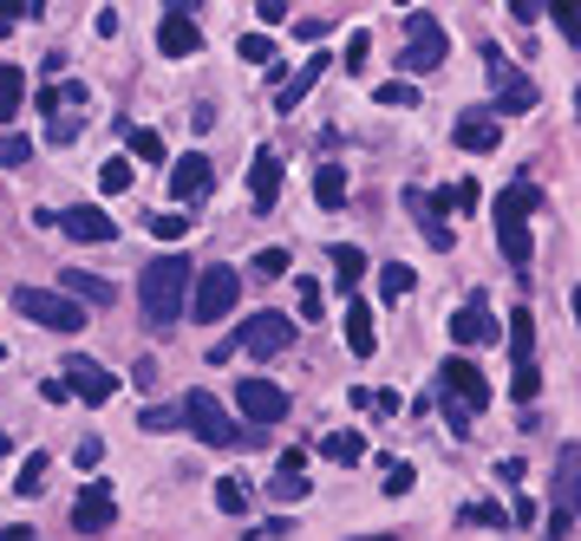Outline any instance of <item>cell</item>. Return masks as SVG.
I'll return each mask as SVG.
<instances>
[{
	"label": "cell",
	"instance_id": "b9f144b4",
	"mask_svg": "<svg viewBox=\"0 0 581 541\" xmlns=\"http://www.w3.org/2000/svg\"><path fill=\"white\" fill-rule=\"evenodd\" d=\"M412 482H419V470H412V464H385V496H405Z\"/></svg>",
	"mask_w": 581,
	"mask_h": 541
},
{
	"label": "cell",
	"instance_id": "6da1fadb",
	"mask_svg": "<svg viewBox=\"0 0 581 541\" xmlns=\"http://www.w3.org/2000/svg\"><path fill=\"white\" fill-rule=\"evenodd\" d=\"M190 280H197L190 255H157V262H145V274H138V307H145V320L157 327V333H170V327L183 320Z\"/></svg>",
	"mask_w": 581,
	"mask_h": 541
},
{
	"label": "cell",
	"instance_id": "52a82bcc",
	"mask_svg": "<svg viewBox=\"0 0 581 541\" xmlns=\"http://www.w3.org/2000/svg\"><path fill=\"white\" fill-rule=\"evenodd\" d=\"M437 385H444V399H451V405L471 411V417H477V411H490V385H484V372H477L471 359H457V352L437 365Z\"/></svg>",
	"mask_w": 581,
	"mask_h": 541
},
{
	"label": "cell",
	"instance_id": "816d5d0a",
	"mask_svg": "<svg viewBox=\"0 0 581 541\" xmlns=\"http://www.w3.org/2000/svg\"><path fill=\"white\" fill-rule=\"evenodd\" d=\"M307 470V450H300V444H294V450H282V476H300Z\"/></svg>",
	"mask_w": 581,
	"mask_h": 541
},
{
	"label": "cell",
	"instance_id": "83f0119b",
	"mask_svg": "<svg viewBox=\"0 0 581 541\" xmlns=\"http://www.w3.org/2000/svg\"><path fill=\"white\" fill-rule=\"evenodd\" d=\"M20 105H27V72H20V66H0V125H7Z\"/></svg>",
	"mask_w": 581,
	"mask_h": 541
},
{
	"label": "cell",
	"instance_id": "7a4b0ae2",
	"mask_svg": "<svg viewBox=\"0 0 581 541\" xmlns=\"http://www.w3.org/2000/svg\"><path fill=\"white\" fill-rule=\"evenodd\" d=\"M183 424H190V437L197 444H210V450H235V444H255V431H242L229 411L216 405V392H190L183 399V411H177Z\"/></svg>",
	"mask_w": 581,
	"mask_h": 541
},
{
	"label": "cell",
	"instance_id": "74e56055",
	"mask_svg": "<svg viewBox=\"0 0 581 541\" xmlns=\"http://www.w3.org/2000/svg\"><path fill=\"white\" fill-rule=\"evenodd\" d=\"M536 392H542V379H536V365H522V372L509 379V399H516V405L529 411V405H536Z\"/></svg>",
	"mask_w": 581,
	"mask_h": 541
},
{
	"label": "cell",
	"instance_id": "4316f807",
	"mask_svg": "<svg viewBox=\"0 0 581 541\" xmlns=\"http://www.w3.org/2000/svg\"><path fill=\"white\" fill-rule=\"evenodd\" d=\"M320 457H327V464H360L366 437L360 431H334V437H320Z\"/></svg>",
	"mask_w": 581,
	"mask_h": 541
},
{
	"label": "cell",
	"instance_id": "4fadbf2b",
	"mask_svg": "<svg viewBox=\"0 0 581 541\" xmlns=\"http://www.w3.org/2000/svg\"><path fill=\"white\" fill-rule=\"evenodd\" d=\"M210 183H216V170H210V157H203V150H183V157L170 163V197H177V203L210 197Z\"/></svg>",
	"mask_w": 581,
	"mask_h": 541
},
{
	"label": "cell",
	"instance_id": "8d00e7d4",
	"mask_svg": "<svg viewBox=\"0 0 581 541\" xmlns=\"http://www.w3.org/2000/svg\"><path fill=\"white\" fill-rule=\"evenodd\" d=\"M366 60H372V33L360 26V33H347V53H340V66H347V72H366Z\"/></svg>",
	"mask_w": 581,
	"mask_h": 541
},
{
	"label": "cell",
	"instance_id": "c3c4849f",
	"mask_svg": "<svg viewBox=\"0 0 581 541\" xmlns=\"http://www.w3.org/2000/svg\"><path fill=\"white\" fill-rule=\"evenodd\" d=\"M255 13H262V26H282V20H288L294 7H288V0H262V7H255Z\"/></svg>",
	"mask_w": 581,
	"mask_h": 541
},
{
	"label": "cell",
	"instance_id": "5bb4252c",
	"mask_svg": "<svg viewBox=\"0 0 581 541\" xmlns=\"http://www.w3.org/2000/svg\"><path fill=\"white\" fill-rule=\"evenodd\" d=\"M53 229H60V235H73V242H112V235H118V222H112L105 209H92V203L60 209V215H53Z\"/></svg>",
	"mask_w": 581,
	"mask_h": 541
},
{
	"label": "cell",
	"instance_id": "f546056e",
	"mask_svg": "<svg viewBox=\"0 0 581 541\" xmlns=\"http://www.w3.org/2000/svg\"><path fill=\"white\" fill-rule=\"evenodd\" d=\"M131 177H138V170H131V157H105V163H98V190H105V197H125V190H131Z\"/></svg>",
	"mask_w": 581,
	"mask_h": 541
},
{
	"label": "cell",
	"instance_id": "d6986e66",
	"mask_svg": "<svg viewBox=\"0 0 581 541\" xmlns=\"http://www.w3.org/2000/svg\"><path fill=\"white\" fill-rule=\"evenodd\" d=\"M575 470H581V450L562 444V450H556V516H562V522H575Z\"/></svg>",
	"mask_w": 581,
	"mask_h": 541
},
{
	"label": "cell",
	"instance_id": "f35d334b",
	"mask_svg": "<svg viewBox=\"0 0 581 541\" xmlns=\"http://www.w3.org/2000/svg\"><path fill=\"white\" fill-rule=\"evenodd\" d=\"M131 157H138V163H163V137L138 125V131H131Z\"/></svg>",
	"mask_w": 581,
	"mask_h": 541
},
{
	"label": "cell",
	"instance_id": "f1b7e54d",
	"mask_svg": "<svg viewBox=\"0 0 581 541\" xmlns=\"http://www.w3.org/2000/svg\"><path fill=\"white\" fill-rule=\"evenodd\" d=\"M497 248H504L509 268H529V262H536V242H529V229H497Z\"/></svg>",
	"mask_w": 581,
	"mask_h": 541
},
{
	"label": "cell",
	"instance_id": "f6af8a7d",
	"mask_svg": "<svg viewBox=\"0 0 581 541\" xmlns=\"http://www.w3.org/2000/svg\"><path fill=\"white\" fill-rule=\"evenodd\" d=\"M464 516H471V522H484V529H504V522H509L497 502H477V509H464Z\"/></svg>",
	"mask_w": 581,
	"mask_h": 541
},
{
	"label": "cell",
	"instance_id": "bcb514c9",
	"mask_svg": "<svg viewBox=\"0 0 581 541\" xmlns=\"http://www.w3.org/2000/svg\"><path fill=\"white\" fill-rule=\"evenodd\" d=\"M98 457H105V444H98V437H85V444L73 450V464H78V470H98Z\"/></svg>",
	"mask_w": 581,
	"mask_h": 541
},
{
	"label": "cell",
	"instance_id": "4dcf8cb0",
	"mask_svg": "<svg viewBox=\"0 0 581 541\" xmlns=\"http://www.w3.org/2000/svg\"><path fill=\"white\" fill-rule=\"evenodd\" d=\"M46 470H53V457L33 450V457L20 464V476H13V489H20V496H40V489H46Z\"/></svg>",
	"mask_w": 581,
	"mask_h": 541
},
{
	"label": "cell",
	"instance_id": "f5cc1de1",
	"mask_svg": "<svg viewBox=\"0 0 581 541\" xmlns=\"http://www.w3.org/2000/svg\"><path fill=\"white\" fill-rule=\"evenodd\" d=\"M262 535H268V541H288L294 522H288V516H268V529H262Z\"/></svg>",
	"mask_w": 581,
	"mask_h": 541
},
{
	"label": "cell",
	"instance_id": "d590c367",
	"mask_svg": "<svg viewBox=\"0 0 581 541\" xmlns=\"http://www.w3.org/2000/svg\"><path fill=\"white\" fill-rule=\"evenodd\" d=\"M372 98L379 105H419V85L412 78H385V85H372Z\"/></svg>",
	"mask_w": 581,
	"mask_h": 541
},
{
	"label": "cell",
	"instance_id": "ffe728a7",
	"mask_svg": "<svg viewBox=\"0 0 581 541\" xmlns=\"http://www.w3.org/2000/svg\"><path fill=\"white\" fill-rule=\"evenodd\" d=\"M334 66V60H327V53H314V60H307V66L294 72L288 85H282V92H275V112H300V98H307V92H314V85H320V72Z\"/></svg>",
	"mask_w": 581,
	"mask_h": 541
},
{
	"label": "cell",
	"instance_id": "5b68a950",
	"mask_svg": "<svg viewBox=\"0 0 581 541\" xmlns=\"http://www.w3.org/2000/svg\"><path fill=\"white\" fill-rule=\"evenodd\" d=\"M405 33H412V46H405V60H399V66L412 72V78H425V72H437V66H444L451 40H444L437 13H405Z\"/></svg>",
	"mask_w": 581,
	"mask_h": 541
},
{
	"label": "cell",
	"instance_id": "11a10c76",
	"mask_svg": "<svg viewBox=\"0 0 581 541\" xmlns=\"http://www.w3.org/2000/svg\"><path fill=\"white\" fill-rule=\"evenodd\" d=\"M347 541H399V535H347Z\"/></svg>",
	"mask_w": 581,
	"mask_h": 541
},
{
	"label": "cell",
	"instance_id": "836d02e7",
	"mask_svg": "<svg viewBox=\"0 0 581 541\" xmlns=\"http://www.w3.org/2000/svg\"><path fill=\"white\" fill-rule=\"evenodd\" d=\"M288 268H294V255H288V248H262V255H255V268H249V274H255V280H282Z\"/></svg>",
	"mask_w": 581,
	"mask_h": 541
},
{
	"label": "cell",
	"instance_id": "ba28073f",
	"mask_svg": "<svg viewBox=\"0 0 581 541\" xmlns=\"http://www.w3.org/2000/svg\"><path fill=\"white\" fill-rule=\"evenodd\" d=\"M197 13H203L197 0H170V7H163V20H157V46H163L170 60H190V53L203 46V26H197Z\"/></svg>",
	"mask_w": 581,
	"mask_h": 541
},
{
	"label": "cell",
	"instance_id": "ee69618b",
	"mask_svg": "<svg viewBox=\"0 0 581 541\" xmlns=\"http://www.w3.org/2000/svg\"><path fill=\"white\" fill-rule=\"evenodd\" d=\"M320 307H327V300H320V280H300V320H320Z\"/></svg>",
	"mask_w": 581,
	"mask_h": 541
},
{
	"label": "cell",
	"instance_id": "d6a6232c",
	"mask_svg": "<svg viewBox=\"0 0 581 541\" xmlns=\"http://www.w3.org/2000/svg\"><path fill=\"white\" fill-rule=\"evenodd\" d=\"M412 287H419V274L405 268V262H385V268H379V294H385V300H405Z\"/></svg>",
	"mask_w": 581,
	"mask_h": 541
},
{
	"label": "cell",
	"instance_id": "60d3db41",
	"mask_svg": "<svg viewBox=\"0 0 581 541\" xmlns=\"http://www.w3.org/2000/svg\"><path fill=\"white\" fill-rule=\"evenodd\" d=\"M183 229H190V222H183V215H177V209H170V215H163V209H157V215H150V235H157V242H177V235H183Z\"/></svg>",
	"mask_w": 581,
	"mask_h": 541
},
{
	"label": "cell",
	"instance_id": "7bdbcfd3",
	"mask_svg": "<svg viewBox=\"0 0 581 541\" xmlns=\"http://www.w3.org/2000/svg\"><path fill=\"white\" fill-rule=\"evenodd\" d=\"M138 424H145V431H157V437H163V431H177L183 417H177V411H170V405H150L145 417H138Z\"/></svg>",
	"mask_w": 581,
	"mask_h": 541
},
{
	"label": "cell",
	"instance_id": "9c48e42d",
	"mask_svg": "<svg viewBox=\"0 0 581 541\" xmlns=\"http://www.w3.org/2000/svg\"><path fill=\"white\" fill-rule=\"evenodd\" d=\"M60 385H66V399H85V405H112V392H118V379L98 359H85V352L60 365Z\"/></svg>",
	"mask_w": 581,
	"mask_h": 541
},
{
	"label": "cell",
	"instance_id": "ab89813d",
	"mask_svg": "<svg viewBox=\"0 0 581 541\" xmlns=\"http://www.w3.org/2000/svg\"><path fill=\"white\" fill-rule=\"evenodd\" d=\"M307 489H314L307 476H275V482H268V496H275V502H300Z\"/></svg>",
	"mask_w": 581,
	"mask_h": 541
},
{
	"label": "cell",
	"instance_id": "8992f818",
	"mask_svg": "<svg viewBox=\"0 0 581 541\" xmlns=\"http://www.w3.org/2000/svg\"><path fill=\"white\" fill-rule=\"evenodd\" d=\"M235 300H242V274L216 262V268L197 274V300H190V314H197L203 327H216V320L229 314V307H235Z\"/></svg>",
	"mask_w": 581,
	"mask_h": 541
},
{
	"label": "cell",
	"instance_id": "681fc988",
	"mask_svg": "<svg viewBox=\"0 0 581 541\" xmlns=\"http://www.w3.org/2000/svg\"><path fill=\"white\" fill-rule=\"evenodd\" d=\"M366 405L379 411V417H392V411H399V392H366Z\"/></svg>",
	"mask_w": 581,
	"mask_h": 541
},
{
	"label": "cell",
	"instance_id": "277c9868",
	"mask_svg": "<svg viewBox=\"0 0 581 541\" xmlns=\"http://www.w3.org/2000/svg\"><path fill=\"white\" fill-rule=\"evenodd\" d=\"M288 346H294V320L288 314H275V307H262V314H249V320L235 327V352L275 359V352H288Z\"/></svg>",
	"mask_w": 581,
	"mask_h": 541
},
{
	"label": "cell",
	"instance_id": "e0dca14e",
	"mask_svg": "<svg viewBox=\"0 0 581 541\" xmlns=\"http://www.w3.org/2000/svg\"><path fill=\"white\" fill-rule=\"evenodd\" d=\"M497 137H504V125H497L490 112H464V118L451 125V144H457V150H477V157L497 150Z\"/></svg>",
	"mask_w": 581,
	"mask_h": 541
},
{
	"label": "cell",
	"instance_id": "30bf717a",
	"mask_svg": "<svg viewBox=\"0 0 581 541\" xmlns=\"http://www.w3.org/2000/svg\"><path fill=\"white\" fill-rule=\"evenodd\" d=\"M235 405H242V417H249L255 431H268V424L288 417V392H282L275 379H242V385H235Z\"/></svg>",
	"mask_w": 581,
	"mask_h": 541
},
{
	"label": "cell",
	"instance_id": "cb8c5ba5",
	"mask_svg": "<svg viewBox=\"0 0 581 541\" xmlns=\"http://www.w3.org/2000/svg\"><path fill=\"white\" fill-rule=\"evenodd\" d=\"M327 262H334V280H340V287H360L366 280V248H353V242H334Z\"/></svg>",
	"mask_w": 581,
	"mask_h": 541
},
{
	"label": "cell",
	"instance_id": "3957f363",
	"mask_svg": "<svg viewBox=\"0 0 581 541\" xmlns=\"http://www.w3.org/2000/svg\"><path fill=\"white\" fill-rule=\"evenodd\" d=\"M13 314H27V320L46 327V333H85V307H73V300L53 294V287H13Z\"/></svg>",
	"mask_w": 581,
	"mask_h": 541
},
{
	"label": "cell",
	"instance_id": "f907efd6",
	"mask_svg": "<svg viewBox=\"0 0 581 541\" xmlns=\"http://www.w3.org/2000/svg\"><path fill=\"white\" fill-rule=\"evenodd\" d=\"M294 33H300V40H314V46H320V33H327V13H320V20H294Z\"/></svg>",
	"mask_w": 581,
	"mask_h": 541
},
{
	"label": "cell",
	"instance_id": "7c38bea8",
	"mask_svg": "<svg viewBox=\"0 0 581 541\" xmlns=\"http://www.w3.org/2000/svg\"><path fill=\"white\" fill-rule=\"evenodd\" d=\"M451 339H457V359H464L471 346H497V339H504V327L490 320V307H484V300H464V307L451 314Z\"/></svg>",
	"mask_w": 581,
	"mask_h": 541
},
{
	"label": "cell",
	"instance_id": "d4e9b609",
	"mask_svg": "<svg viewBox=\"0 0 581 541\" xmlns=\"http://www.w3.org/2000/svg\"><path fill=\"white\" fill-rule=\"evenodd\" d=\"M314 203L320 209L347 203V170H340V163H320V170H314Z\"/></svg>",
	"mask_w": 581,
	"mask_h": 541
},
{
	"label": "cell",
	"instance_id": "44dd1931",
	"mask_svg": "<svg viewBox=\"0 0 581 541\" xmlns=\"http://www.w3.org/2000/svg\"><path fill=\"white\" fill-rule=\"evenodd\" d=\"M509 359H516V372L536 365V314H529V300L509 314Z\"/></svg>",
	"mask_w": 581,
	"mask_h": 541
},
{
	"label": "cell",
	"instance_id": "2e32d148",
	"mask_svg": "<svg viewBox=\"0 0 581 541\" xmlns=\"http://www.w3.org/2000/svg\"><path fill=\"white\" fill-rule=\"evenodd\" d=\"M542 209V190L529 183V177H516L504 197H497V229H529V215Z\"/></svg>",
	"mask_w": 581,
	"mask_h": 541
},
{
	"label": "cell",
	"instance_id": "9a60e30c",
	"mask_svg": "<svg viewBox=\"0 0 581 541\" xmlns=\"http://www.w3.org/2000/svg\"><path fill=\"white\" fill-rule=\"evenodd\" d=\"M53 294H66L73 307H112L118 294H112V280L105 274H92V268H60V287Z\"/></svg>",
	"mask_w": 581,
	"mask_h": 541
},
{
	"label": "cell",
	"instance_id": "9f6ffc18",
	"mask_svg": "<svg viewBox=\"0 0 581 541\" xmlns=\"http://www.w3.org/2000/svg\"><path fill=\"white\" fill-rule=\"evenodd\" d=\"M0 359H7V346H0Z\"/></svg>",
	"mask_w": 581,
	"mask_h": 541
},
{
	"label": "cell",
	"instance_id": "7402d4cb",
	"mask_svg": "<svg viewBox=\"0 0 581 541\" xmlns=\"http://www.w3.org/2000/svg\"><path fill=\"white\" fill-rule=\"evenodd\" d=\"M372 346H379L372 307H366V300H353V307H347V352H353V359H372Z\"/></svg>",
	"mask_w": 581,
	"mask_h": 541
},
{
	"label": "cell",
	"instance_id": "db71d44e",
	"mask_svg": "<svg viewBox=\"0 0 581 541\" xmlns=\"http://www.w3.org/2000/svg\"><path fill=\"white\" fill-rule=\"evenodd\" d=\"M0 541H33V529H27V522H7V529H0Z\"/></svg>",
	"mask_w": 581,
	"mask_h": 541
},
{
	"label": "cell",
	"instance_id": "7dc6e473",
	"mask_svg": "<svg viewBox=\"0 0 581 541\" xmlns=\"http://www.w3.org/2000/svg\"><path fill=\"white\" fill-rule=\"evenodd\" d=\"M509 20H516V26H536V20H542V7H536V0H509Z\"/></svg>",
	"mask_w": 581,
	"mask_h": 541
},
{
	"label": "cell",
	"instance_id": "ac0fdd59",
	"mask_svg": "<svg viewBox=\"0 0 581 541\" xmlns=\"http://www.w3.org/2000/svg\"><path fill=\"white\" fill-rule=\"evenodd\" d=\"M249 197H255V209H275V197H282V157H275V150H255V163H249Z\"/></svg>",
	"mask_w": 581,
	"mask_h": 541
},
{
	"label": "cell",
	"instance_id": "1f68e13d",
	"mask_svg": "<svg viewBox=\"0 0 581 541\" xmlns=\"http://www.w3.org/2000/svg\"><path fill=\"white\" fill-rule=\"evenodd\" d=\"M249 502H255V496H249V482H242V476H222V482H216V509H222V516H249Z\"/></svg>",
	"mask_w": 581,
	"mask_h": 541
},
{
	"label": "cell",
	"instance_id": "8fae6325",
	"mask_svg": "<svg viewBox=\"0 0 581 541\" xmlns=\"http://www.w3.org/2000/svg\"><path fill=\"white\" fill-rule=\"evenodd\" d=\"M112 522H118V496H112V482H85L73 502V535H112Z\"/></svg>",
	"mask_w": 581,
	"mask_h": 541
},
{
	"label": "cell",
	"instance_id": "e575fe53",
	"mask_svg": "<svg viewBox=\"0 0 581 541\" xmlns=\"http://www.w3.org/2000/svg\"><path fill=\"white\" fill-rule=\"evenodd\" d=\"M33 157V137H20V131H0V170H20Z\"/></svg>",
	"mask_w": 581,
	"mask_h": 541
},
{
	"label": "cell",
	"instance_id": "603a6c76",
	"mask_svg": "<svg viewBox=\"0 0 581 541\" xmlns=\"http://www.w3.org/2000/svg\"><path fill=\"white\" fill-rule=\"evenodd\" d=\"M235 53H242L249 66H262L268 78L282 72V53H275V33H242V40H235Z\"/></svg>",
	"mask_w": 581,
	"mask_h": 541
},
{
	"label": "cell",
	"instance_id": "484cf974",
	"mask_svg": "<svg viewBox=\"0 0 581 541\" xmlns=\"http://www.w3.org/2000/svg\"><path fill=\"white\" fill-rule=\"evenodd\" d=\"M536 98H542L536 78H504V85H497V112H536ZM497 112H490V118H497Z\"/></svg>",
	"mask_w": 581,
	"mask_h": 541
}]
</instances>
